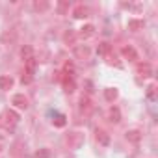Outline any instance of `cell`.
Segmentation results:
<instances>
[{
    "label": "cell",
    "instance_id": "obj_20",
    "mask_svg": "<svg viewBox=\"0 0 158 158\" xmlns=\"http://www.w3.org/2000/svg\"><path fill=\"white\" fill-rule=\"evenodd\" d=\"M52 123H54V127H58V128H61V127H65V115L63 114H56V117L52 119Z\"/></svg>",
    "mask_w": 158,
    "mask_h": 158
},
{
    "label": "cell",
    "instance_id": "obj_4",
    "mask_svg": "<svg viewBox=\"0 0 158 158\" xmlns=\"http://www.w3.org/2000/svg\"><path fill=\"white\" fill-rule=\"evenodd\" d=\"M11 104L15 106V108H19V110H26L30 104H28V97H24L23 93H17V95H13V99H11Z\"/></svg>",
    "mask_w": 158,
    "mask_h": 158
},
{
    "label": "cell",
    "instance_id": "obj_3",
    "mask_svg": "<svg viewBox=\"0 0 158 158\" xmlns=\"http://www.w3.org/2000/svg\"><path fill=\"white\" fill-rule=\"evenodd\" d=\"M61 84H63V91H65V93H73V91L76 89L74 78L69 76V74H63V73H61Z\"/></svg>",
    "mask_w": 158,
    "mask_h": 158
},
{
    "label": "cell",
    "instance_id": "obj_16",
    "mask_svg": "<svg viewBox=\"0 0 158 158\" xmlns=\"http://www.w3.org/2000/svg\"><path fill=\"white\" fill-rule=\"evenodd\" d=\"M127 139L132 141V143H139L141 132H139V130H127Z\"/></svg>",
    "mask_w": 158,
    "mask_h": 158
},
{
    "label": "cell",
    "instance_id": "obj_9",
    "mask_svg": "<svg viewBox=\"0 0 158 158\" xmlns=\"http://www.w3.org/2000/svg\"><path fill=\"white\" fill-rule=\"evenodd\" d=\"M78 106H80V112H84V114H91V110H93V102H91V99L88 95H82L80 97Z\"/></svg>",
    "mask_w": 158,
    "mask_h": 158
},
{
    "label": "cell",
    "instance_id": "obj_5",
    "mask_svg": "<svg viewBox=\"0 0 158 158\" xmlns=\"http://www.w3.org/2000/svg\"><path fill=\"white\" fill-rule=\"evenodd\" d=\"M73 17L74 19H88L89 17V8L84 6V4H78L73 8Z\"/></svg>",
    "mask_w": 158,
    "mask_h": 158
},
{
    "label": "cell",
    "instance_id": "obj_8",
    "mask_svg": "<svg viewBox=\"0 0 158 158\" xmlns=\"http://www.w3.org/2000/svg\"><path fill=\"white\" fill-rule=\"evenodd\" d=\"M136 71H138V74L143 76V78H149V76L152 74V67H151V63H147V61H139L138 67H136Z\"/></svg>",
    "mask_w": 158,
    "mask_h": 158
},
{
    "label": "cell",
    "instance_id": "obj_7",
    "mask_svg": "<svg viewBox=\"0 0 158 158\" xmlns=\"http://www.w3.org/2000/svg\"><path fill=\"white\" fill-rule=\"evenodd\" d=\"M93 35H95V26L93 24H84L80 30H78V34H76V37H80V39H89Z\"/></svg>",
    "mask_w": 158,
    "mask_h": 158
},
{
    "label": "cell",
    "instance_id": "obj_25",
    "mask_svg": "<svg viewBox=\"0 0 158 158\" xmlns=\"http://www.w3.org/2000/svg\"><path fill=\"white\" fill-rule=\"evenodd\" d=\"M21 82H23V84H30V82H32V73L24 71V74H23V78H21Z\"/></svg>",
    "mask_w": 158,
    "mask_h": 158
},
{
    "label": "cell",
    "instance_id": "obj_23",
    "mask_svg": "<svg viewBox=\"0 0 158 158\" xmlns=\"http://www.w3.org/2000/svg\"><path fill=\"white\" fill-rule=\"evenodd\" d=\"M34 10L35 11H47L48 10V2H34Z\"/></svg>",
    "mask_w": 158,
    "mask_h": 158
},
{
    "label": "cell",
    "instance_id": "obj_13",
    "mask_svg": "<svg viewBox=\"0 0 158 158\" xmlns=\"http://www.w3.org/2000/svg\"><path fill=\"white\" fill-rule=\"evenodd\" d=\"M13 84H15V80L11 76H0V89H4V91H8V89H11L13 88Z\"/></svg>",
    "mask_w": 158,
    "mask_h": 158
},
{
    "label": "cell",
    "instance_id": "obj_22",
    "mask_svg": "<svg viewBox=\"0 0 158 158\" xmlns=\"http://www.w3.org/2000/svg\"><path fill=\"white\" fill-rule=\"evenodd\" d=\"M73 73H74V65H73V61H65V65H63V74L73 76Z\"/></svg>",
    "mask_w": 158,
    "mask_h": 158
},
{
    "label": "cell",
    "instance_id": "obj_14",
    "mask_svg": "<svg viewBox=\"0 0 158 158\" xmlns=\"http://www.w3.org/2000/svg\"><path fill=\"white\" fill-rule=\"evenodd\" d=\"M67 143L71 145V147H78V145H80L82 143V134H78V132H73V134H69L67 136Z\"/></svg>",
    "mask_w": 158,
    "mask_h": 158
},
{
    "label": "cell",
    "instance_id": "obj_18",
    "mask_svg": "<svg viewBox=\"0 0 158 158\" xmlns=\"http://www.w3.org/2000/svg\"><path fill=\"white\" fill-rule=\"evenodd\" d=\"M117 95H119V93H117V89H115V88H108V89L104 91V99H106V101H110V102H114V101L117 99Z\"/></svg>",
    "mask_w": 158,
    "mask_h": 158
},
{
    "label": "cell",
    "instance_id": "obj_10",
    "mask_svg": "<svg viewBox=\"0 0 158 158\" xmlns=\"http://www.w3.org/2000/svg\"><path fill=\"white\" fill-rule=\"evenodd\" d=\"M21 58H23L24 63L30 61V60H34V48H32L30 45H23V47H21Z\"/></svg>",
    "mask_w": 158,
    "mask_h": 158
},
{
    "label": "cell",
    "instance_id": "obj_12",
    "mask_svg": "<svg viewBox=\"0 0 158 158\" xmlns=\"http://www.w3.org/2000/svg\"><path fill=\"white\" fill-rule=\"evenodd\" d=\"M95 138H97V141H99L101 145H108V143H110V136H108V132L102 130V128H97V130H95Z\"/></svg>",
    "mask_w": 158,
    "mask_h": 158
},
{
    "label": "cell",
    "instance_id": "obj_21",
    "mask_svg": "<svg viewBox=\"0 0 158 158\" xmlns=\"http://www.w3.org/2000/svg\"><path fill=\"white\" fill-rule=\"evenodd\" d=\"M67 10H69V2H67V0H61V2H58V13H60V15H65Z\"/></svg>",
    "mask_w": 158,
    "mask_h": 158
},
{
    "label": "cell",
    "instance_id": "obj_15",
    "mask_svg": "<svg viewBox=\"0 0 158 158\" xmlns=\"http://www.w3.org/2000/svg\"><path fill=\"white\" fill-rule=\"evenodd\" d=\"M108 117H110L112 123H119V121H121V112H119V108L112 106V108L108 110Z\"/></svg>",
    "mask_w": 158,
    "mask_h": 158
},
{
    "label": "cell",
    "instance_id": "obj_6",
    "mask_svg": "<svg viewBox=\"0 0 158 158\" xmlns=\"http://www.w3.org/2000/svg\"><path fill=\"white\" fill-rule=\"evenodd\" d=\"M121 54H123V58L128 60V61H138V52H136V48H134L132 45H125V47L121 48Z\"/></svg>",
    "mask_w": 158,
    "mask_h": 158
},
{
    "label": "cell",
    "instance_id": "obj_26",
    "mask_svg": "<svg viewBox=\"0 0 158 158\" xmlns=\"http://www.w3.org/2000/svg\"><path fill=\"white\" fill-rule=\"evenodd\" d=\"M35 158H48V152H47V151H41V152L37 151V152H35Z\"/></svg>",
    "mask_w": 158,
    "mask_h": 158
},
{
    "label": "cell",
    "instance_id": "obj_1",
    "mask_svg": "<svg viewBox=\"0 0 158 158\" xmlns=\"http://www.w3.org/2000/svg\"><path fill=\"white\" fill-rule=\"evenodd\" d=\"M0 119H2L0 123H2V127H4V128L11 130V128L19 123V114H17L15 110H6V112L2 114V117H0Z\"/></svg>",
    "mask_w": 158,
    "mask_h": 158
},
{
    "label": "cell",
    "instance_id": "obj_24",
    "mask_svg": "<svg viewBox=\"0 0 158 158\" xmlns=\"http://www.w3.org/2000/svg\"><path fill=\"white\" fill-rule=\"evenodd\" d=\"M147 95H149V99H154L156 97V84H151L147 88Z\"/></svg>",
    "mask_w": 158,
    "mask_h": 158
},
{
    "label": "cell",
    "instance_id": "obj_11",
    "mask_svg": "<svg viewBox=\"0 0 158 158\" xmlns=\"http://www.w3.org/2000/svg\"><path fill=\"white\" fill-rule=\"evenodd\" d=\"M143 26H145V23L141 19H130L128 24H127V28L130 32H139V30H143Z\"/></svg>",
    "mask_w": 158,
    "mask_h": 158
},
{
    "label": "cell",
    "instance_id": "obj_19",
    "mask_svg": "<svg viewBox=\"0 0 158 158\" xmlns=\"http://www.w3.org/2000/svg\"><path fill=\"white\" fill-rule=\"evenodd\" d=\"M63 41H65L67 45H73V47H74V41H76V32H73V30L65 32V35H63Z\"/></svg>",
    "mask_w": 158,
    "mask_h": 158
},
{
    "label": "cell",
    "instance_id": "obj_2",
    "mask_svg": "<svg viewBox=\"0 0 158 158\" xmlns=\"http://www.w3.org/2000/svg\"><path fill=\"white\" fill-rule=\"evenodd\" d=\"M73 54H74L78 60H88L89 54H91V50H89L88 45H74V47H73Z\"/></svg>",
    "mask_w": 158,
    "mask_h": 158
},
{
    "label": "cell",
    "instance_id": "obj_17",
    "mask_svg": "<svg viewBox=\"0 0 158 158\" xmlns=\"http://www.w3.org/2000/svg\"><path fill=\"white\" fill-rule=\"evenodd\" d=\"M97 52H99L101 56H104V58H106V56L112 52V47H110V43H106V41H104V43H101V45L97 47Z\"/></svg>",
    "mask_w": 158,
    "mask_h": 158
}]
</instances>
